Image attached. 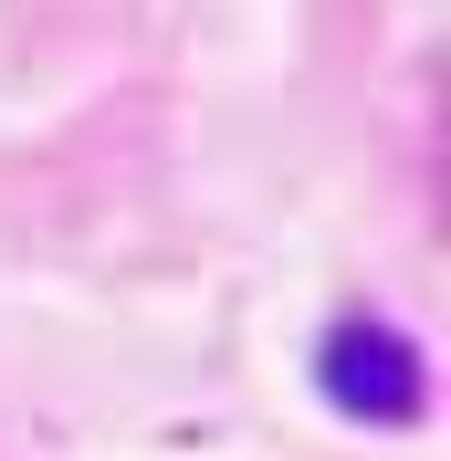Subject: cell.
<instances>
[{
    "mask_svg": "<svg viewBox=\"0 0 451 461\" xmlns=\"http://www.w3.org/2000/svg\"><path fill=\"white\" fill-rule=\"evenodd\" d=\"M315 377H326V399H336L346 420H367V430L420 420V357H410V336H389V325H367V315L326 336Z\"/></svg>",
    "mask_w": 451,
    "mask_h": 461,
    "instance_id": "1",
    "label": "cell"
}]
</instances>
